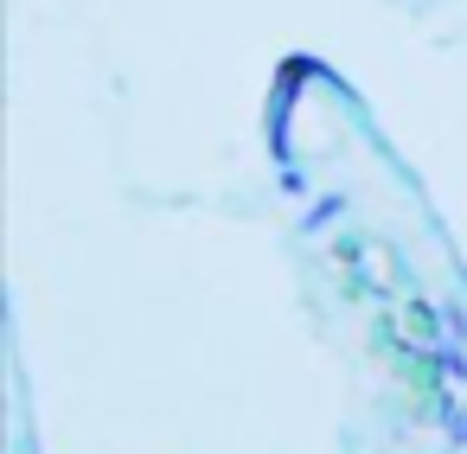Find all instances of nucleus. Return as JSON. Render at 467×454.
I'll use <instances>...</instances> for the list:
<instances>
[{
    "label": "nucleus",
    "instance_id": "obj_1",
    "mask_svg": "<svg viewBox=\"0 0 467 454\" xmlns=\"http://www.w3.org/2000/svg\"><path fill=\"white\" fill-rule=\"evenodd\" d=\"M339 212H346V192H320V199L301 212V231H307V237H320V231H327Z\"/></svg>",
    "mask_w": 467,
    "mask_h": 454
}]
</instances>
